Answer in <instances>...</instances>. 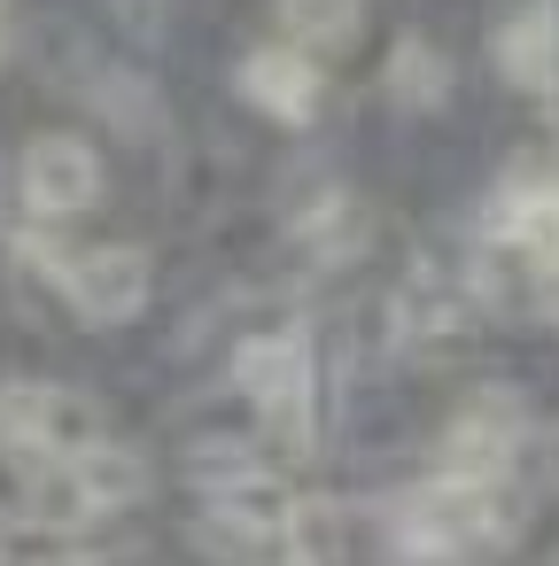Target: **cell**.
Masks as SVG:
<instances>
[{
    "mask_svg": "<svg viewBox=\"0 0 559 566\" xmlns=\"http://www.w3.org/2000/svg\"><path fill=\"white\" fill-rule=\"evenodd\" d=\"M234 86H241L249 109H265V117H280V125L319 117V63H311L303 48H257Z\"/></svg>",
    "mask_w": 559,
    "mask_h": 566,
    "instance_id": "obj_9",
    "label": "cell"
},
{
    "mask_svg": "<svg viewBox=\"0 0 559 566\" xmlns=\"http://www.w3.org/2000/svg\"><path fill=\"white\" fill-rule=\"evenodd\" d=\"M482 233H489L497 249L528 256V264H559V187H551V179H513V187L489 202Z\"/></svg>",
    "mask_w": 559,
    "mask_h": 566,
    "instance_id": "obj_8",
    "label": "cell"
},
{
    "mask_svg": "<svg viewBox=\"0 0 559 566\" xmlns=\"http://www.w3.org/2000/svg\"><path fill=\"white\" fill-rule=\"evenodd\" d=\"M520 535V504L505 481H466V473H435L420 489L396 496L389 512V543L396 558H427V566H474L489 551H505Z\"/></svg>",
    "mask_w": 559,
    "mask_h": 566,
    "instance_id": "obj_1",
    "label": "cell"
},
{
    "mask_svg": "<svg viewBox=\"0 0 559 566\" xmlns=\"http://www.w3.org/2000/svg\"><path fill=\"white\" fill-rule=\"evenodd\" d=\"M389 94H396L404 109H443V102H451V63H443L427 40H404V48L389 55Z\"/></svg>",
    "mask_w": 559,
    "mask_h": 566,
    "instance_id": "obj_16",
    "label": "cell"
},
{
    "mask_svg": "<svg viewBox=\"0 0 559 566\" xmlns=\"http://www.w3.org/2000/svg\"><path fill=\"white\" fill-rule=\"evenodd\" d=\"M24 512H32V527H48V535H79V527H94V520H102V504H94V489L79 481V465H71V458H40V465H32Z\"/></svg>",
    "mask_w": 559,
    "mask_h": 566,
    "instance_id": "obj_12",
    "label": "cell"
},
{
    "mask_svg": "<svg viewBox=\"0 0 559 566\" xmlns=\"http://www.w3.org/2000/svg\"><path fill=\"white\" fill-rule=\"evenodd\" d=\"M148 256L141 249H79V256H63V272H55V287L94 318V326H125V318H141L148 311Z\"/></svg>",
    "mask_w": 559,
    "mask_h": 566,
    "instance_id": "obj_7",
    "label": "cell"
},
{
    "mask_svg": "<svg viewBox=\"0 0 559 566\" xmlns=\"http://www.w3.org/2000/svg\"><path fill=\"white\" fill-rule=\"evenodd\" d=\"M288 520V496L272 481V465L257 473H234V481H210L203 489V543L210 551H234V558H257Z\"/></svg>",
    "mask_w": 559,
    "mask_h": 566,
    "instance_id": "obj_5",
    "label": "cell"
},
{
    "mask_svg": "<svg viewBox=\"0 0 559 566\" xmlns=\"http://www.w3.org/2000/svg\"><path fill=\"white\" fill-rule=\"evenodd\" d=\"M280 32L303 55H334L358 40V0H280Z\"/></svg>",
    "mask_w": 559,
    "mask_h": 566,
    "instance_id": "obj_14",
    "label": "cell"
},
{
    "mask_svg": "<svg viewBox=\"0 0 559 566\" xmlns=\"http://www.w3.org/2000/svg\"><path fill=\"white\" fill-rule=\"evenodd\" d=\"M71 465H79V481L94 489V504H102V520L148 496V458H141L133 442H110V434H102V442H86V450H71Z\"/></svg>",
    "mask_w": 559,
    "mask_h": 566,
    "instance_id": "obj_13",
    "label": "cell"
},
{
    "mask_svg": "<svg viewBox=\"0 0 559 566\" xmlns=\"http://www.w3.org/2000/svg\"><path fill=\"white\" fill-rule=\"evenodd\" d=\"M265 458H257V442H241V434H203L195 450H187V473H195V489H210V481H234V473H257Z\"/></svg>",
    "mask_w": 559,
    "mask_h": 566,
    "instance_id": "obj_17",
    "label": "cell"
},
{
    "mask_svg": "<svg viewBox=\"0 0 559 566\" xmlns=\"http://www.w3.org/2000/svg\"><path fill=\"white\" fill-rule=\"evenodd\" d=\"M520 450H528V403L513 388L466 396L443 427V473H466V481H505Z\"/></svg>",
    "mask_w": 559,
    "mask_h": 566,
    "instance_id": "obj_4",
    "label": "cell"
},
{
    "mask_svg": "<svg viewBox=\"0 0 559 566\" xmlns=\"http://www.w3.org/2000/svg\"><path fill=\"white\" fill-rule=\"evenodd\" d=\"M24 202H32V218H79V210H94L102 202V156H94V140H79V133H48V140H32L24 148Z\"/></svg>",
    "mask_w": 559,
    "mask_h": 566,
    "instance_id": "obj_6",
    "label": "cell"
},
{
    "mask_svg": "<svg viewBox=\"0 0 559 566\" xmlns=\"http://www.w3.org/2000/svg\"><path fill=\"white\" fill-rule=\"evenodd\" d=\"M280 551H288L296 566H342V512H334L327 496L288 504V520H280Z\"/></svg>",
    "mask_w": 559,
    "mask_h": 566,
    "instance_id": "obj_15",
    "label": "cell"
},
{
    "mask_svg": "<svg viewBox=\"0 0 559 566\" xmlns=\"http://www.w3.org/2000/svg\"><path fill=\"white\" fill-rule=\"evenodd\" d=\"M497 71L520 94H551L559 86V9L551 0H528L497 24Z\"/></svg>",
    "mask_w": 559,
    "mask_h": 566,
    "instance_id": "obj_10",
    "label": "cell"
},
{
    "mask_svg": "<svg viewBox=\"0 0 559 566\" xmlns=\"http://www.w3.org/2000/svg\"><path fill=\"white\" fill-rule=\"evenodd\" d=\"M257 566H296V558H288V551H280V535H272V543L257 551Z\"/></svg>",
    "mask_w": 559,
    "mask_h": 566,
    "instance_id": "obj_19",
    "label": "cell"
},
{
    "mask_svg": "<svg viewBox=\"0 0 559 566\" xmlns=\"http://www.w3.org/2000/svg\"><path fill=\"white\" fill-rule=\"evenodd\" d=\"M536 481H544V489H559V427L536 442Z\"/></svg>",
    "mask_w": 559,
    "mask_h": 566,
    "instance_id": "obj_18",
    "label": "cell"
},
{
    "mask_svg": "<svg viewBox=\"0 0 559 566\" xmlns=\"http://www.w3.org/2000/svg\"><path fill=\"white\" fill-rule=\"evenodd\" d=\"M102 442V411L79 388H48V380H0V450L40 465V458H71Z\"/></svg>",
    "mask_w": 559,
    "mask_h": 566,
    "instance_id": "obj_2",
    "label": "cell"
},
{
    "mask_svg": "<svg viewBox=\"0 0 559 566\" xmlns=\"http://www.w3.org/2000/svg\"><path fill=\"white\" fill-rule=\"evenodd\" d=\"M234 388L257 403V419L288 450H311V342L303 334H257V342H241Z\"/></svg>",
    "mask_w": 559,
    "mask_h": 566,
    "instance_id": "obj_3",
    "label": "cell"
},
{
    "mask_svg": "<svg viewBox=\"0 0 559 566\" xmlns=\"http://www.w3.org/2000/svg\"><path fill=\"white\" fill-rule=\"evenodd\" d=\"M466 303H474V280H466V272L420 264V272H404V287H396V334H404V342H443V334L466 326Z\"/></svg>",
    "mask_w": 559,
    "mask_h": 566,
    "instance_id": "obj_11",
    "label": "cell"
}]
</instances>
